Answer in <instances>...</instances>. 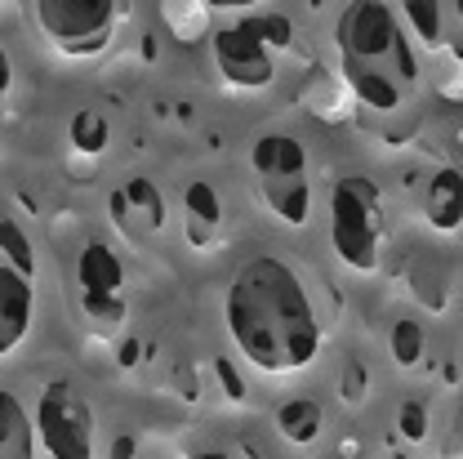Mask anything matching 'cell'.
<instances>
[{
    "instance_id": "11",
    "label": "cell",
    "mask_w": 463,
    "mask_h": 459,
    "mask_svg": "<svg viewBox=\"0 0 463 459\" xmlns=\"http://www.w3.org/2000/svg\"><path fill=\"white\" fill-rule=\"evenodd\" d=\"M423 219L437 232H459L463 228V170L455 166H441V170L428 178V192H423Z\"/></svg>"
},
{
    "instance_id": "17",
    "label": "cell",
    "mask_w": 463,
    "mask_h": 459,
    "mask_svg": "<svg viewBox=\"0 0 463 459\" xmlns=\"http://www.w3.org/2000/svg\"><path fill=\"white\" fill-rule=\"evenodd\" d=\"M388 348H392V361H397L402 370H414V366L423 361V348H428L423 326H419L414 317H402V321L392 326V335H388Z\"/></svg>"
},
{
    "instance_id": "21",
    "label": "cell",
    "mask_w": 463,
    "mask_h": 459,
    "mask_svg": "<svg viewBox=\"0 0 463 459\" xmlns=\"http://www.w3.org/2000/svg\"><path fill=\"white\" fill-rule=\"evenodd\" d=\"M108 459H134V437H116L112 455H108Z\"/></svg>"
},
{
    "instance_id": "9",
    "label": "cell",
    "mask_w": 463,
    "mask_h": 459,
    "mask_svg": "<svg viewBox=\"0 0 463 459\" xmlns=\"http://www.w3.org/2000/svg\"><path fill=\"white\" fill-rule=\"evenodd\" d=\"M36 321V290H32V273H23L18 263L0 259V357L18 352L32 335Z\"/></svg>"
},
{
    "instance_id": "8",
    "label": "cell",
    "mask_w": 463,
    "mask_h": 459,
    "mask_svg": "<svg viewBox=\"0 0 463 459\" xmlns=\"http://www.w3.org/2000/svg\"><path fill=\"white\" fill-rule=\"evenodd\" d=\"M214 67L232 90H268L277 81V50L250 23H232L214 32Z\"/></svg>"
},
{
    "instance_id": "6",
    "label": "cell",
    "mask_w": 463,
    "mask_h": 459,
    "mask_svg": "<svg viewBox=\"0 0 463 459\" xmlns=\"http://www.w3.org/2000/svg\"><path fill=\"white\" fill-rule=\"evenodd\" d=\"M32 419H36V442H41L45 459H94V451H99L94 410L67 379L45 384Z\"/></svg>"
},
{
    "instance_id": "20",
    "label": "cell",
    "mask_w": 463,
    "mask_h": 459,
    "mask_svg": "<svg viewBox=\"0 0 463 459\" xmlns=\"http://www.w3.org/2000/svg\"><path fill=\"white\" fill-rule=\"evenodd\" d=\"M361 388H365V370H361V366H347L344 397H347V402H361Z\"/></svg>"
},
{
    "instance_id": "18",
    "label": "cell",
    "mask_w": 463,
    "mask_h": 459,
    "mask_svg": "<svg viewBox=\"0 0 463 459\" xmlns=\"http://www.w3.org/2000/svg\"><path fill=\"white\" fill-rule=\"evenodd\" d=\"M0 259H9L23 273H32V245H27V236L14 228L9 219H0Z\"/></svg>"
},
{
    "instance_id": "12",
    "label": "cell",
    "mask_w": 463,
    "mask_h": 459,
    "mask_svg": "<svg viewBox=\"0 0 463 459\" xmlns=\"http://www.w3.org/2000/svg\"><path fill=\"white\" fill-rule=\"evenodd\" d=\"M183 228L192 245H214L219 228H223V201L205 178H192L183 187Z\"/></svg>"
},
{
    "instance_id": "15",
    "label": "cell",
    "mask_w": 463,
    "mask_h": 459,
    "mask_svg": "<svg viewBox=\"0 0 463 459\" xmlns=\"http://www.w3.org/2000/svg\"><path fill=\"white\" fill-rule=\"evenodd\" d=\"M321 424H326V415L312 397H289V402L277 406V433L289 446H312L321 437Z\"/></svg>"
},
{
    "instance_id": "10",
    "label": "cell",
    "mask_w": 463,
    "mask_h": 459,
    "mask_svg": "<svg viewBox=\"0 0 463 459\" xmlns=\"http://www.w3.org/2000/svg\"><path fill=\"white\" fill-rule=\"evenodd\" d=\"M112 219L120 224V232L152 236L165 228V196L156 192L152 178H125L112 192Z\"/></svg>"
},
{
    "instance_id": "13",
    "label": "cell",
    "mask_w": 463,
    "mask_h": 459,
    "mask_svg": "<svg viewBox=\"0 0 463 459\" xmlns=\"http://www.w3.org/2000/svg\"><path fill=\"white\" fill-rule=\"evenodd\" d=\"M36 419L18 393L0 388V459H36Z\"/></svg>"
},
{
    "instance_id": "1",
    "label": "cell",
    "mask_w": 463,
    "mask_h": 459,
    "mask_svg": "<svg viewBox=\"0 0 463 459\" xmlns=\"http://www.w3.org/2000/svg\"><path fill=\"white\" fill-rule=\"evenodd\" d=\"M223 321L241 357L263 375H294L321 357V312L303 277L277 254H254L236 268Z\"/></svg>"
},
{
    "instance_id": "16",
    "label": "cell",
    "mask_w": 463,
    "mask_h": 459,
    "mask_svg": "<svg viewBox=\"0 0 463 459\" xmlns=\"http://www.w3.org/2000/svg\"><path fill=\"white\" fill-rule=\"evenodd\" d=\"M67 139H71V148H76L80 157H103L108 143H112V125H108L103 112H76Z\"/></svg>"
},
{
    "instance_id": "3",
    "label": "cell",
    "mask_w": 463,
    "mask_h": 459,
    "mask_svg": "<svg viewBox=\"0 0 463 459\" xmlns=\"http://www.w3.org/2000/svg\"><path fill=\"white\" fill-rule=\"evenodd\" d=\"M388 219H383V192L365 174H344L330 187V245L339 263L352 273H374L383 259Z\"/></svg>"
},
{
    "instance_id": "7",
    "label": "cell",
    "mask_w": 463,
    "mask_h": 459,
    "mask_svg": "<svg viewBox=\"0 0 463 459\" xmlns=\"http://www.w3.org/2000/svg\"><path fill=\"white\" fill-rule=\"evenodd\" d=\"M76 282H80V308L85 321L112 339L125 326V263L108 241H90L76 254Z\"/></svg>"
},
{
    "instance_id": "2",
    "label": "cell",
    "mask_w": 463,
    "mask_h": 459,
    "mask_svg": "<svg viewBox=\"0 0 463 459\" xmlns=\"http://www.w3.org/2000/svg\"><path fill=\"white\" fill-rule=\"evenodd\" d=\"M335 45L344 67L347 90L370 112H402L419 90L423 62L402 27V14L383 0H356L344 5L335 23Z\"/></svg>"
},
{
    "instance_id": "14",
    "label": "cell",
    "mask_w": 463,
    "mask_h": 459,
    "mask_svg": "<svg viewBox=\"0 0 463 459\" xmlns=\"http://www.w3.org/2000/svg\"><path fill=\"white\" fill-rule=\"evenodd\" d=\"M402 27H410V41L414 50H441L450 45V5H437V0H410L402 5Z\"/></svg>"
},
{
    "instance_id": "4",
    "label": "cell",
    "mask_w": 463,
    "mask_h": 459,
    "mask_svg": "<svg viewBox=\"0 0 463 459\" xmlns=\"http://www.w3.org/2000/svg\"><path fill=\"white\" fill-rule=\"evenodd\" d=\"M250 174L254 192L268 206L272 219L286 228L312 224V170H307V148L294 134H263L250 148Z\"/></svg>"
},
{
    "instance_id": "5",
    "label": "cell",
    "mask_w": 463,
    "mask_h": 459,
    "mask_svg": "<svg viewBox=\"0 0 463 459\" xmlns=\"http://www.w3.org/2000/svg\"><path fill=\"white\" fill-rule=\"evenodd\" d=\"M120 5L116 0H36L32 18L41 36L67 58H94L112 45L120 27Z\"/></svg>"
},
{
    "instance_id": "22",
    "label": "cell",
    "mask_w": 463,
    "mask_h": 459,
    "mask_svg": "<svg viewBox=\"0 0 463 459\" xmlns=\"http://www.w3.org/2000/svg\"><path fill=\"white\" fill-rule=\"evenodd\" d=\"M196 459H232V455H223V451H201Z\"/></svg>"
},
{
    "instance_id": "19",
    "label": "cell",
    "mask_w": 463,
    "mask_h": 459,
    "mask_svg": "<svg viewBox=\"0 0 463 459\" xmlns=\"http://www.w3.org/2000/svg\"><path fill=\"white\" fill-rule=\"evenodd\" d=\"M397 433H402L410 446L428 437V410H423V402H402V410H397Z\"/></svg>"
}]
</instances>
